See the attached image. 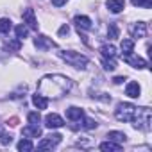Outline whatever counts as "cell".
<instances>
[{"mask_svg": "<svg viewBox=\"0 0 152 152\" xmlns=\"http://www.w3.org/2000/svg\"><path fill=\"white\" fill-rule=\"evenodd\" d=\"M72 90V81L66 77V75L61 73H52V75H45L41 77V81L38 83V93H41L43 97H63Z\"/></svg>", "mask_w": 152, "mask_h": 152, "instance_id": "obj_1", "label": "cell"}, {"mask_svg": "<svg viewBox=\"0 0 152 152\" xmlns=\"http://www.w3.org/2000/svg\"><path fill=\"white\" fill-rule=\"evenodd\" d=\"M57 56H59L63 61H66L70 66H73V68L84 70V68L88 66V57L83 56V54H79V52H73V50H61V52H57Z\"/></svg>", "mask_w": 152, "mask_h": 152, "instance_id": "obj_2", "label": "cell"}, {"mask_svg": "<svg viewBox=\"0 0 152 152\" xmlns=\"http://www.w3.org/2000/svg\"><path fill=\"white\" fill-rule=\"evenodd\" d=\"M134 129L140 131H150V122H152V113L148 107H136L134 118H132Z\"/></svg>", "mask_w": 152, "mask_h": 152, "instance_id": "obj_3", "label": "cell"}, {"mask_svg": "<svg viewBox=\"0 0 152 152\" xmlns=\"http://www.w3.org/2000/svg\"><path fill=\"white\" fill-rule=\"evenodd\" d=\"M134 113H136V106H132V104H129V102H122V104H118L116 109H115V116H116V120H120V122H132Z\"/></svg>", "mask_w": 152, "mask_h": 152, "instance_id": "obj_4", "label": "cell"}, {"mask_svg": "<svg viewBox=\"0 0 152 152\" xmlns=\"http://www.w3.org/2000/svg\"><path fill=\"white\" fill-rule=\"evenodd\" d=\"M61 140H63V136L57 134V132L48 134L47 138H41V141L38 143V148H39V150H52V148H56V147L61 143Z\"/></svg>", "mask_w": 152, "mask_h": 152, "instance_id": "obj_5", "label": "cell"}, {"mask_svg": "<svg viewBox=\"0 0 152 152\" xmlns=\"http://www.w3.org/2000/svg\"><path fill=\"white\" fill-rule=\"evenodd\" d=\"M34 47H36L38 50H50V48L56 47V43H54L50 38L43 36V34H38V36L34 38Z\"/></svg>", "mask_w": 152, "mask_h": 152, "instance_id": "obj_6", "label": "cell"}, {"mask_svg": "<svg viewBox=\"0 0 152 152\" xmlns=\"http://www.w3.org/2000/svg\"><path fill=\"white\" fill-rule=\"evenodd\" d=\"M124 59H125V63H127L129 66H132V68H138V70L147 68V61H145L143 57H140V56H134L132 52H131V54H125Z\"/></svg>", "mask_w": 152, "mask_h": 152, "instance_id": "obj_7", "label": "cell"}, {"mask_svg": "<svg viewBox=\"0 0 152 152\" xmlns=\"http://www.w3.org/2000/svg\"><path fill=\"white\" fill-rule=\"evenodd\" d=\"M45 125H47L48 129H59V127H63V125H64V120H63L59 115L50 113V115H47V116H45Z\"/></svg>", "mask_w": 152, "mask_h": 152, "instance_id": "obj_8", "label": "cell"}, {"mask_svg": "<svg viewBox=\"0 0 152 152\" xmlns=\"http://www.w3.org/2000/svg\"><path fill=\"white\" fill-rule=\"evenodd\" d=\"M22 18H23V23H27V27L29 29H38V20H36V15H34V9H31V7H27L25 11H23V15H22Z\"/></svg>", "mask_w": 152, "mask_h": 152, "instance_id": "obj_9", "label": "cell"}, {"mask_svg": "<svg viewBox=\"0 0 152 152\" xmlns=\"http://www.w3.org/2000/svg\"><path fill=\"white\" fill-rule=\"evenodd\" d=\"M106 7L113 13V15H118L125 9V2L124 0H107L106 2Z\"/></svg>", "mask_w": 152, "mask_h": 152, "instance_id": "obj_10", "label": "cell"}, {"mask_svg": "<svg viewBox=\"0 0 152 152\" xmlns=\"http://www.w3.org/2000/svg\"><path fill=\"white\" fill-rule=\"evenodd\" d=\"M84 116V111L81 109V107H75V106H72V107H68L66 109V118L68 120H72V122H81V118Z\"/></svg>", "mask_w": 152, "mask_h": 152, "instance_id": "obj_11", "label": "cell"}, {"mask_svg": "<svg viewBox=\"0 0 152 152\" xmlns=\"http://www.w3.org/2000/svg\"><path fill=\"white\" fill-rule=\"evenodd\" d=\"M22 134H23L25 138H39V136H41V127H39V125H32V124H29L27 127H23Z\"/></svg>", "mask_w": 152, "mask_h": 152, "instance_id": "obj_12", "label": "cell"}, {"mask_svg": "<svg viewBox=\"0 0 152 152\" xmlns=\"http://www.w3.org/2000/svg\"><path fill=\"white\" fill-rule=\"evenodd\" d=\"M73 23L77 25V29L79 31H90L93 25H91V20L88 18V16H75L73 18Z\"/></svg>", "mask_w": 152, "mask_h": 152, "instance_id": "obj_13", "label": "cell"}, {"mask_svg": "<svg viewBox=\"0 0 152 152\" xmlns=\"http://www.w3.org/2000/svg\"><path fill=\"white\" fill-rule=\"evenodd\" d=\"M140 93H141V88H140V84H138V83L131 81V83L125 86V95H129L131 99H138V97H140Z\"/></svg>", "mask_w": 152, "mask_h": 152, "instance_id": "obj_14", "label": "cell"}, {"mask_svg": "<svg viewBox=\"0 0 152 152\" xmlns=\"http://www.w3.org/2000/svg\"><path fill=\"white\" fill-rule=\"evenodd\" d=\"M131 34H132V38H145V34H147V23H143V22H138L132 29H131Z\"/></svg>", "mask_w": 152, "mask_h": 152, "instance_id": "obj_15", "label": "cell"}, {"mask_svg": "<svg viewBox=\"0 0 152 152\" xmlns=\"http://www.w3.org/2000/svg\"><path fill=\"white\" fill-rule=\"evenodd\" d=\"M32 104L38 107V111H39V109H47V106H48V99L43 97L41 93H36V95H32Z\"/></svg>", "mask_w": 152, "mask_h": 152, "instance_id": "obj_16", "label": "cell"}, {"mask_svg": "<svg viewBox=\"0 0 152 152\" xmlns=\"http://www.w3.org/2000/svg\"><path fill=\"white\" fill-rule=\"evenodd\" d=\"M107 140H111V141H115V143H124V141L127 140V134L122 132V131H111V132L107 134Z\"/></svg>", "mask_w": 152, "mask_h": 152, "instance_id": "obj_17", "label": "cell"}, {"mask_svg": "<svg viewBox=\"0 0 152 152\" xmlns=\"http://www.w3.org/2000/svg\"><path fill=\"white\" fill-rule=\"evenodd\" d=\"M120 148H122L120 143H115V141H111V140L100 143V150H104V152H118Z\"/></svg>", "mask_w": 152, "mask_h": 152, "instance_id": "obj_18", "label": "cell"}, {"mask_svg": "<svg viewBox=\"0 0 152 152\" xmlns=\"http://www.w3.org/2000/svg\"><path fill=\"white\" fill-rule=\"evenodd\" d=\"M100 54H102V57H115V56H116V47L111 45V43L102 45V47H100Z\"/></svg>", "mask_w": 152, "mask_h": 152, "instance_id": "obj_19", "label": "cell"}, {"mask_svg": "<svg viewBox=\"0 0 152 152\" xmlns=\"http://www.w3.org/2000/svg\"><path fill=\"white\" fill-rule=\"evenodd\" d=\"M120 48H122V54H124V56H125V54H131V52L134 50V39H129V38L122 39Z\"/></svg>", "mask_w": 152, "mask_h": 152, "instance_id": "obj_20", "label": "cell"}, {"mask_svg": "<svg viewBox=\"0 0 152 152\" xmlns=\"http://www.w3.org/2000/svg\"><path fill=\"white\" fill-rule=\"evenodd\" d=\"M16 147H18V150H20V152H31V150L34 148V145H32V141H31L29 138H23V140H20Z\"/></svg>", "mask_w": 152, "mask_h": 152, "instance_id": "obj_21", "label": "cell"}, {"mask_svg": "<svg viewBox=\"0 0 152 152\" xmlns=\"http://www.w3.org/2000/svg\"><path fill=\"white\" fill-rule=\"evenodd\" d=\"M13 29V22L9 18H0V34H7Z\"/></svg>", "mask_w": 152, "mask_h": 152, "instance_id": "obj_22", "label": "cell"}, {"mask_svg": "<svg viewBox=\"0 0 152 152\" xmlns=\"http://www.w3.org/2000/svg\"><path fill=\"white\" fill-rule=\"evenodd\" d=\"M15 32H16V38H18V39H23V38H27V34H29V27H27L25 23H20V25L15 29Z\"/></svg>", "mask_w": 152, "mask_h": 152, "instance_id": "obj_23", "label": "cell"}, {"mask_svg": "<svg viewBox=\"0 0 152 152\" xmlns=\"http://www.w3.org/2000/svg\"><path fill=\"white\" fill-rule=\"evenodd\" d=\"M118 34H120L118 25H116V23H109V27H107V38H109V39H116Z\"/></svg>", "mask_w": 152, "mask_h": 152, "instance_id": "obj_24", "label": "cell"}, {"mask_svg": "<svg viewBox=\"0 0 152 152\" xmlns=\"http://www.w3.org/2000/svg\"><path fill=\"white\" fill-rule=\"evenodd\" d=\"M20 47H22V39H18V38H16V39H11V41L6 43V50H9V52H11V50L16 52V50H20Z\"/></svg>", "mask_w": 152, "mask_h": 152, "instance_id": "obj_25", "label": "cell"}, {"mask_svg": "<svg viewBox=\"0 0 152 152\" xmlns=\"http://www.w3.org/2000/svg\"><path fill=\"white\" fill-rule=\"evenodd\" d=\"M102 64H104V70H107V72H113V70L116 68V61H115V57H104Z\"/></svg>", "mask_w": 152, "mask_h": 152, "instance_id": "obj_26", "label": "cell"}, {"mask_svg": "<svg viewBox=\"0 0 152 152\" xmlns=\"http://www.w3.org/2000/svg\"><path fill=\"white\" fill-rule=\"evenodd\" d=\"M27 120H29V124L38 125V124L41 122V115H39V111H32V113H29V115H27Z\"/></svg>", "mask_w": 152, "mask_h": 152, "instance_id": "obj_27", "label": "cell"}, {"mask_svg": "<svg viewBox=\"0 0 152 152\" xmlns=\"http://www.w3.org/2000/svg\"><path fill=\"white\" fill-rule=\"evenodd\" d=\"M132 6H136V7H143V9H148V7H152V0H132Z\"/></svg>", "mask_w": 152, "mask_h": 152, "instance_id": "obj_28", "label": "cell"}, {"mask_svg": "<svg viewBox=\"0 0 152 152\" xmlns=\"http://www.w3.org/2000/svg\"><path fill=\"white\" fill-rule=\"evenodd\" d=\"M81 120L84 122V124H83V127H84V129H95V127L99 125V124H97V122H95L93 118H84V116H83Z\"/></svg>", "mask_w": 152, "mask_h": 152, "instance_id": "obj_29", "label": "cell"}, {"mask_svg": "<svg viewBox=\"0 0 152 152\" xmlns=\"http://www.w3.org/2000/svg\"><path fill=\"white\" fill-rule=\"evenodd\" d=\"M11 141H13V136L7 134V132H4L2 136H0V143H2V145H9Z\"/></svg>", "mask_w": 152, "mask_h": 152, "instance_id": "obj_30", "label": "cell"}, {"mask_svg": "<svg viewBox=\"0 0 152 152\" xmlns=\"http://www.w3.org/2000/svg\"><path fill=\"white\" fill-rule=\"evenodd\" d=\"M68 32H70V27H68V25L64 23V25H63V27L59 29V36H64V34H68Z\"/></svg>", "mask_w": 152, "mask_h": 152, "instance_id": "obj_31", "label": "cell"}, {"mask_svg": "<svg viewBox=\"0 0 152 152\" xmlns=\"http://www.w3.org/2000/svg\"><path fill=\"white\" fill-rule=\"evenodd\" d=\"M68 2V0H52V4L56 6V7H61V6H64Z\"/></svg>", "mask_w": 152, "mask_h": 152, "instance_id": "obj_32", "label": "cell"}, {"mask_svg": "<svg viewBox=\"0 0 152 152\" xmlns=\"http://www.w3.org/2000/svg\"><path fill=\"white\" fill-rule=\"evenodd\" d=\"M124 81H125L124 77H115V79H113V83H115V84H122Z\"/></svg>", "mask_w": 152, "mask_h": 152, "instance_id": "obj_33", "label": "cell"}, {"mask_svg": "<svg viewBox=\"0 0 152 152\" xmlns=\"http://www.w3.org/2000/svg\"><path fill=\"white\" fill-rule=\"evenodd\" d=\"M4 134V127H2V124H0V136Z\"/></svg>", "mask_w": 152, "mask_h": 152, "instance_id": "obj_34", "label": "cell"}]
</instances>
